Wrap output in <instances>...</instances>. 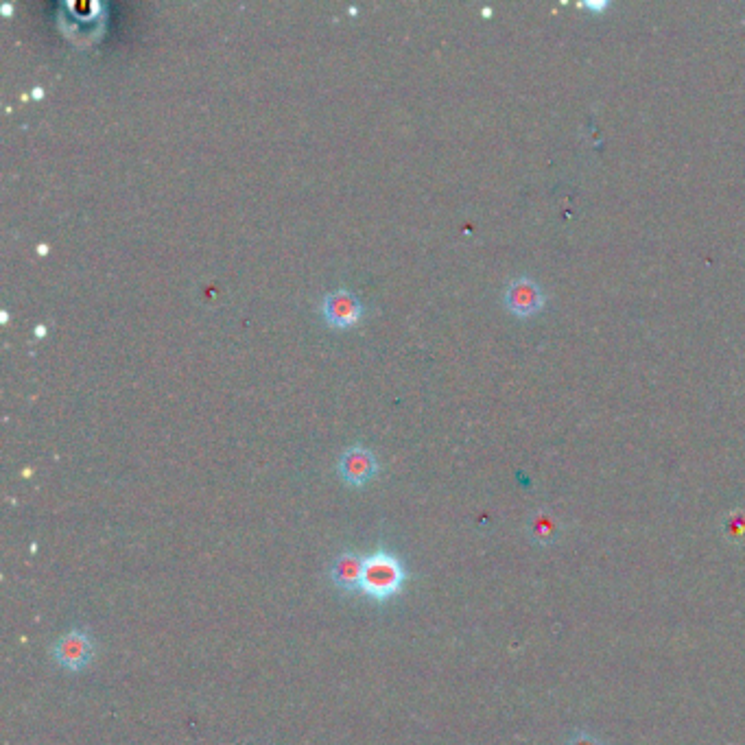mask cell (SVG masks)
Masks as SVG:
<instances>
[{
  "label": "cell",
  "instance_id": "obj_1",
  "mask_svg": "<svg viewBox=\"0 0 745 745\" xmlns=\"http://www.w3.org/2000/svg\"><path fill=\"white\" fill-rule=\"evenodd\" d=\"M407 582V569L392 551H374L363 562L361 593L383 603L396 597Z\"/></svg>",
  "mask_w": 745,
  "mask_h": 745
},
{
  "label": "cell",
  "instance_id": "obj_2",
  "mask_svg": "<svg viewBox=\"0 0 745 745\" xmlns=\"http://www.w3.org/2000/svg\"><path fill=\"white\" fill-rule=\"evenodd\" d=\"M53 658L57 665L66 671H84L94 658V643L90 634L81 630H70L64 636H59L53 645Z\"/></svg>",
  "mask_w": 745,
  "mask_h": 745
},
{
  "label": "cell",
  "instance_id": "obj_3",
  "mask_svg": "<svg viewBox=\"0 0 745 745\" xmlns=\"http://www.w3.org/2000/svg\"><path fill=\"white\" fill-rule=\"evenodd\" d=\"M505 306L516 317H531L545 306V293L531 278H516L505 289Z\"/></svg>",
  "mask_w": 745,
  "mask_h": 745
},
{
  "label": "cell",
  "instance_id": "obj_4",
  "mask_svg": "<svg viewBox=\"0 0 745 745\" xmlns=\"http://www.w3.org/2000/svg\"><path fill=\"white\" fill-rule=\"evenodd\" d=\"M337 470H339V477L344 479L348 486L359 488L374 479L378 464H376L374 453L368 451V448L350 446L348 451H344V455L339 457Z\"/></svg>",
  "mask_w": 745,
  "mask_h": 745
},
{
  "label": "cell",
  "instance_id": "obj_5",
  "mask_svg": "<svg viewBox=\"0 0 745 745\" xmlns=\"http://www.w3.org/2000/svg\"><path fill=\"white\" fill-rule=\"evenodd\" d=\"M324 317L330 326H352L361 317V302L346 289L328 293L324 298Z\"/></svg>",
  "mask_w": 745,
  "mask_h": 745
},
{
  "label": "cell",
  "instance_id": "obj_6",
  "mask_svg": "<svg viewBox=\"0 0 745 745\" xmlns=\"http://www.w3.org/2000/svg\"><path fill=\"white\" fill-rule=\"evenodd\" d=\"M363 562L365 558L352 551H344L337 555L333 566H330V579H333V584L341 593H357V590H361Z\"/></svg>",
  "mask_w": 745,
  "mask_h": 745
},
{
  "label": "cell",
  "instance_id": "obj_7",
  "mask_svg": "<svg viewBox=\"0 0 745 745\" xmlns=\"http://www.w3.org/2000/svg\"><path fill=\"white\" fill-rule=\"evenodd\" d=\"M558 523H555V516L551 514H536L529 520V534L534 538L538 545H549L555 538H558Z\"/></svg>",
  "mask_w": 745,
  "mask_h": 745
},
{
  "label": "cell",
  "instance_id": "obj_8",
  "mask_svg": "<svg viewBox=\"0 0 745 745\" xmlns=\"http://www.w3.org/2000/svg\"><path fill=\"white\" fill-rule=\"evenodd\" d=\"M726 536L732 540L745 538V514H732L726 523Z\"/></svg>",
  "mask_w": 745,
  "mask_h": 745
},
{
  "label": "cell",
  "instance_id": "obj_9",
  "mask_svg": "<svg viewBox=\"0 0 745 745\" xmlns=\"http://www.w3.org/2000/svg\"><path fill=\"white\" fill-rule=\"evenodd\" d=\"M569 745H601L597 739H593L590 735H586V732H579L577 737H573L569 741Z\"/></svg>",
  "mask_w": 745,
  "mask_h": 745
}]
</instances>
